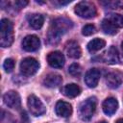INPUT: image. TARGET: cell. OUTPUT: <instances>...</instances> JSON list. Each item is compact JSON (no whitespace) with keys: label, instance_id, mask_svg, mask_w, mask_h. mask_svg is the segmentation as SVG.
<instances>
[{"label":"cell","instance_id":"1","mask_svg":"<svg viewBox=\"0 0 123 123\" xmlns=\"http://www.w3.org/2000/svg\"><path fill=\"white\" fill-rule=\"evenodd\" d=\"M72 22L64 17L54 19L48 31V41L51 44L58 43L61 37L72 27Z\"/></svg>","mask_w":123,"mask_h":123},{"label":"cell","instance_id":"2","mask_svg":"<svg viewBox=\"0 0 123 123\" xmlns=\"http://www.w3.org/2000/svg\"><path fill=\"white\" fill-rule=\"evenodd\" d=\"M13 41V26L11 20L3 18L0 22V45L9 47Z\"/></svg>","mask_w":123,"mask_h":123},{"label":"cell","instance_id":"3","mask_svg":"<svg viewBox=\"0 0 123 123\" xmlns=\"http://www.w3.org/2000/svg\"><path fill=\"white\" fill-rule=\"evenodd\" d=\"M96 110V98L89 97L83 101L79 106V115L84 121H89Z\"/></svg>","mask_w":123,"mask_h":123},{"label":"cell","instance_id":"4","mask_svg":"<svg viewBox=\"0 0 123 123\" xmlns=\"http://www.w3.org/2000/svg\"><path fill=\"white\" fill-rule=\"evenodd\" d=\"M75 12L83 18H92L96 15L95 6L88 1H81L75 6Z\"/></svg>","mask_w":123,"mask_h":123},{"label":"cell","instance_id":"5","mask_svg":"<svg viewBox=\"0 0 123 123\" xmlns=\"http://www.w3.org/2000/svg\"><path fill=\"white\" fill-rule=\"evenodd\" d=\"M38 68L39 62L34 58H25L20 62V71L26 77L36 74Z\"/></svg>","mask_w":123,"mask_h":123},{"label":"cell","instance_id":"6","mask_svg":"<svg viewBox=\"0 0 123 123\" xmlns=\"http://www.w3.org/2000/svg\"><path fill=\"white\" fill-rule=\"evenodd\" d=\"M27 105H28V108H29L30 112L33 115H35V116L42 115L45 112V107H44V105L39 100V98L37 97L34 94H32V95H30L28 97Z\"/></svg>","mask_w":123,"mask_h":123},{"label":"cell","instance_id":"7","mask_svg":"<svg viewBox=\"0 0 123 123\" xmlns=\"http://www.w3.org/2000/svg\"><path fill=\"white\" fill-rule=\"evenodd\" d=\"M4 103L12 109H19L21 105V100L19 94L14 90H10L6 92L3 96Z\"/></svg>","mask_w":123,"mask_h":123},{"label":"cell","instance_id":"8","mask_svg":"<svg viewBox=\"0 0 123 123\" xmlns=\"http://www.w3.org/2000/svg\"><path fill=\"white\" fill-rule=\"evenodd\" d=\"M40 46L39 38L35 35H29L22 40V48L27 52L37 51Z\"/></svg>","mask_w":123,"mask_h":123},{"label":"cell","instance_id":"9","mask_svg":"<svg viewBox=\"0 0 123 123\" xmlns=\"http://www.w3.org/2000/svg\"><path fill=\"white\" fill-rule=\"evenodd\" d=\"M47 62L54 68H62L64 64V57L60 51H54L48 54Z\"/></svg>","mask_w":123,"mask_h":123},{"label":"cell","instance_id":"10","mask_svg":"<svg viewBox=\"0 0 123 123\" xmlns=\"http://www.w3.org/2000/svg\"><path fill=\"white\" fill-rule=\"evenodd\" d=\"M101 73L96 68L89 69L85 75V83L88 87H95L98 85Z\"/></svg>","mask_w":123,"mask_h":123},{"label":"cell","instance_id":"11","mask_svg":"<svg viewBox=\"0 0 123 123\" xmlns=\"http://www.w3.org/2000/svg\"><path fill=\"white\" fill-rule=\"evenodd\" d=\"M56 113L61 117H68L72 113V107L69 103L64 101H58L55 107Z\"/></svg>","mask_w":123,"mask_h":123},{"label":"cell","instance_id":"12","mask_svg":"<svg viewBox=\"0 0 123 123\" xmlns=\"http://www.w3.org/2000/svg\"><path fill=\"white\" fill-rule=\"evenodd\" d=\"M102 108H103V111H104L107 115H112V114L117 111L118 102H117V100H116L115 98H113V97H109V98H107V99L103 102Z\"/></svg>","mask_w":123,"mask_h":123},{"label":"cell","instance_id":"13","mask_svg":"<svg viewBox=\"0 0 123 123\" xmlns=\"http://www.w3.org/2000/svg\"><path fill=\"white\" fill-rule=\"evenodd\" d=\"M65 51H66L68 57H70L72 59H79L81 57V54H82L81 48L75 40H70L66 43Z\"/></svg>","mask_w":123,"mask_h":123},{"label":"cell","instance_id":"14","mask_svg":"<svg viewBox=\"0 0 123 123\" xmlns=\"http://www.w3.org/2000/svg\"><path fill=\"white\" fill-rule=\"evenodd\" d=\"M104 61L109 64H116L119 62V54L115 46H111L109 50L104 54Z\"/></svg>","mask_w":123,"mask_h":123},{"label":"cell","instance_id":"15","mask_svg":"<svg viewBox=\"0 0 123 123\" xmlns=\"http://www.w3.org/2000/svg\"><path fill=\"white\" fill-rule=\"evenodd\" d=\"M62 78L59 74L50 73L44 78L43 85L47 87H57L60 85H62Z\"/></svg>","mask_w":123,"mask_h":123},{"label":"cell","instance_id":"16","mask_svg":"<svg viewBox=\"0 0 123 123\" xmlns=\"http://www.w3.org/2000/svg\"><path fill=\"white\" fill-rule=\"evenodd\" d=\"M122 83V78L120 77L119 74L111 72L106 75V84L110 88H117L120 86Z\"/></svg>","mask_w":123,"mask_h":123},{"label":"cell","instance_id":"17","mask_svg":"<svg viewBox=\"0 0 123 123\" xmlns=\"http://www.w3.org/2000/svg\"><path fill=\"white\" fill-rule=\"evenodd\" d=\"M62 92L64 96L68 98H74L81 93V88L76 84H68L62 87Z\"/></svg>","mask_w":123,"mask_h":123},{"label":"cell","instance_id":"18","mask_svg":"<svg viewBox=\"0 0 123 123\" xmlns=\"http://www.w3.org/2000/svg\"><path fill=\"white\" fill-rule=\"evenodd\" d=\"M28 22H29V25L33 28V29H36V30H38L42 27L43 25V22H44V18L41 14L39 13H34V14H31L29 15L28 17Z\"/></svg>","mask_w":123,"mask_h":123},{"label":"cell","instance_id":"19","mask_svg":"<svg viewBox=\"0 0 123 123\" xmlns=\"http://www.w3.org/2000/svg\"><path fill=\"white\" fill-rule=\"evenodd\" d=\"M106 45V42L104 39L102 38H94L92 40H90L87 44V50L90 53H95L99 50H101L102 48H104V46Z\"/></svg>","mask_w":123,"mask_h":123},{"label":"cell","instance_id":"20","mask_svg":"<svg viewBox=\"0 0 123 123\" xmlns=\"http://www.w3.org/2000/svg\"><path fill=\"white\" fill-rule=\"evenodd\" d=\"M107 19L116 28H123V15L119 13H111L108 15Z\"/></svg>","mask_w":123,"mask_h":123},{"label":"cell","instance_id":"21","mask_svg":"<svg viewBox=\"0 0 123 123\" xmlns=\"http://www.w3.org/2000/svg\"><path fill=\"white\" fill-rule=\"evenodd\" d=\"M102 30L106 34L111 35V36H113L117 33V28L112 23H111L107 18L102 21Z\"/></svg>","mask_w":123,"mask_h":123},{"label":"cell","instance_id":"22","mask_svg":"<svg viewBox=\"0 0 123 123\" xmlns=\"http://www.w3.org/2000/svg\"><path fill=\"white\" fill-rule=\"evenodd\" d=\"M68 72H69V74H70L71 76H73V77H78V76H80L81 73H82V68H81V66H80L78 63L74 62V63L70 64V66H69V68H68Z\"/></svg>","mask_w":123,"mask_h":123},{"label":"cell","instance_id":"23","mask_svg":"<svg viewBox=\"0 0 123 123\" xmlns=\"http://www.w3.org/2000/svg\"><path fill=\"white\" fill-rule=\"evenodd\" d=\"M95 31H96V29H95V27L92 25V24H86V25H85L84 27H83V29H82V34L84 35V36H91L92 34H94L95 33Z\"/></svg>","mask_w":123,"mask_h":123},{"label":"cell","instance_id":"24","mask_svg":"<svg viewBox=\"0 0 123 123\" xmlns=\"http://www.w3.org/2000/svg\"><path fill=\"white\" fill-rule=\"evenodd\" d=\"M3 67L5 69L6 72L10 73L12 71V69L14 68V61L12 59H7L5 60L4 63H3Z\"/></svg>","mask_w":123,"mask_h":123},{"label":"cell","instance_id":"25","mask_svg":"<svg viewBox=\"0 0 123 123\" xmlns=\"http://www.w3.org/2000/svg\"><path fill=\"white\" fill-rule=\"evenodd\" d=\"M27 4H28V1H15L14 2V6H16L18 9L24 8Z\"/></svg>","mask_w":123,"mask_h":123},{"label":"cell","instance_id":"26","mask_svg":"<svg viewBox=\"0 0 123 123\" xmlns=\"http://www.w3.org/2000/svg\"><path fill=\"white\" fill-rule=\"evenodd\" d=\"M28 122V117L26 115V113L23 111L22 112V120L21 121H14L13 123H27Z\"/></svg>","mask_w":123,"mask_h":123},{"label":"cell","instance_id":"27","mask_svg":"<svg viewBox=\"0 0 123 123\" xmlns=\"http://www.w3.org/2000/svg\"><path fill=\"white\" fill-rule=\"evenodd\" d=\"M68 3H70V1H55V2H53V4H55V5H59V6H62V5H66V4H68Z\"/></svg>","mask_w":123,"mask_h":123},{"label":"cell","instance_id":"28","mask_svg":"<svg viewBox=\"0 0 123 123\" xmlns=\"http://www.w3.org/2000/svg\"><path fill=\"white\" fill-rule=\"evenodd\" d=\"M115 123H123V118H120V119H118Z\"/></svg>","mask_w":123,"mask_h":123},{"label":"cell","instance_id":"29","mask_svg":"<svg viewBox=\"0 0 123 123\" xmlns=\"http://www.w3.org/2000/svg\"><path fill=\"white\" fill-rule=\"evenodd\" d=\"M121 49H122V53H123V42L121 43Z\"/></svg>","mask_w":123,"mask_h":123},{"label":"cell","instance_id":"30","mask_svg":"<svg viewBox=\"0 0 123 123\" xmlns=\"http://www.w3.org/2000/svg\"><path fill=\"white\" fill-rule=\"evenodd\" d=\"M98 123H107L106 121H101V122H98Z\"/></svg>","mask_w":123,"mask_h":123}]
</instances>
